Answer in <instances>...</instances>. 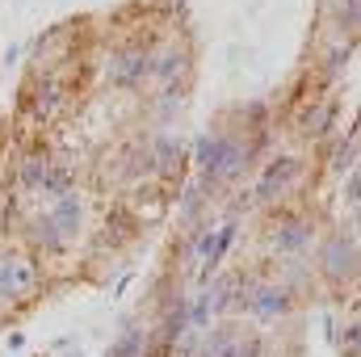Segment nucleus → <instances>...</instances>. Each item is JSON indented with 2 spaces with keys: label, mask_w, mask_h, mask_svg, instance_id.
<instances>
[{
  "label": "nucleus",
  "mask_w": 361,
  "mask_h": 357,
  "mask_svg": "<svg viewBox=\"0 0 361 357\" xmlns=\"http://www.w3.org/2000/svg\"><path fill=\"white\" fill-rule=\"evenodd\" d=\"M240 307L252 311L257 320H277V315H286V311L294 307V294H290V286H281V282H265V286H252V290L240 298Z\"/></svg>",
  "instance_id": "nucleus-5"
},
{
  "label": "nucleus",
  "mask_w": 361,
  "mask_h": 357,
  "mask_svg": "<svg viewBox=\"0 0 361 357\" xmlns=\"http://www.w3.org/2000/svg\"><path fill=\"white\" fill-rule=\"evenodd\" d=\"M34 290V265L25 257H0V298H21Z\"/></svg>",
  "instance_id": "nucleus-7"
},
{
  "label": "nucleus",
  "mask_w": 361,
  "mask_h": 357,
  "mask_svg": "<svg viewBox=\"0 0 361 357\" xmlns=\"http://www.w3.org/2000/svg\"><path fill=\"white\" fill-rule=\"evenodd\" d=\"M185 68V51H164L160 59H152V76H160V80H173V72H180Z\"/></svg>",
  "instance_id": "nucleus-14"
},
{
  "label": "nucleus",
  "mask_w": 361,
  "mask_h": 357,
  "mask_svg": "<svg viewBox=\"0 0 361 357\" xmlns=\"http://www.w3.org/2000/svg\"><path fill=\"white\" fill-rule=\"evenodd\" d=\"M152 160H156V169H160V173H173V169H177V160H180V143L173 139V135H160V139H156Z\"/></svg>",
  "instance_id": "nucleus-11"
},
{
  "label": "nucleus",
  "mask_w": 361,
  "mask_h": 357,
  "mask_svg": "<svg viewBox=\"0 0 361 357\" xmlns=\"http://www.w3.org/2000/svg\"><path fill=\"white\" fill-rule=\"evenodd\" d=\"M307 244H311V223L307 219H286L277 227V236H273V248L286 253V257H298Z\"/></svg>",
  "instance_id": "nucleus-8"
},
{
  "label": "nucleus",
  "mask_w": 361,
  "mask_h": 357,
  "mask_svg": "<svg viewBox=\"0 0 361 357\" xmlns=\"http://www.w3.org/2000/svg\"><path fill=\"white\" fill-rule=\"evenodd\" d=\"M105 76H109V85H118V89L143 85V80L152 76V51H143V47H122V51H114L109 63H105Z\"/></svg>",
  "instance_id": "nucleus-4"
},
{
  "label": "nucleus",
  "mask_w": 361,
  "mask_h": 357,
  "mask_svg": "<svg viewBox=\"0 0 361 357\" xmlns=\"http://www.w3.org/2000/svg\"><path fill=\"white\" fill-rule=\"evenodd\" d=\"M319 273L336 286L357 277V236L353 231H332L319 244Z\"/></svg>",
  "instance_id": "nucleus-2"
},
{
  "label": "nucleus",
  "mask_w": 361,
  "mask_h": 357,
  "mask_svg": "<svg viewBox=\"0 0 361 357\" xmlns=\"http://www.w3.org/2000/svg\"><path fill=\"white\" fill-rule=\"evenodd\" d=\"M357 13H361V0H345L341 4V25L345 30H357Z\"/></svg>",
  "instance_id": "nucleus-17"
},
{
  "label": "nucleus",
  "mask_w": 361,
  "mask_h": 357,
  "mask_svg": "<svg viewBox=\"0 0 361 357\" xmlns=\"http://www.w3.org/2000/svg\"><path fill=\"white\" fill-rule=\"evenodd\" d=\"M298 173H302V160L298 156H277V160H269L261 181H257V202H277L298 181Z\"/></svg>",
  "instance_id": "nucleus-6"
},
{
  "label": "nucleus",
  "mask_w": 361,
  "mask_h": 357,
  "mask_svg": "<svg viewBox=\"0 0 361 357\" xmlns=\"http://www.w3.org/2000/svg\"><path fill=\"white\" fill-rule=\"evenodd\" d=\"M34 244H42V248H63L68 240L59 236V227L51 223V214H42V219H34Z\"/></svg>",
  "instance_id": "nucleus-13"
},
{
  "label": "nucleus",
  "mask_w": 361,
  "mask_h": 357,
  "mask_svg": "<svg viewBox=\"0 0 361 357\" xmlns=\"http://www.w3.org/2000/svg\"><path fill=\"white\" fill-rule=\"evenodd\" d=\"M257 349H261L257 332H248L244 324H219L206 332L202 357H257Z\"/></svg>",
  "instance_id": "nucleus-3"
},
{
  "label": "nucleus",
  "mask_w": 361,
  "mask_h": 357,
  "mask_svg": "<svg viewBox=\"0 0 361 357\" xmlns=\"http://www.w3.org/2000/svg\"><path fill=\"white\" fill-rule=\"evenodd\" d=\"M248 164H252V152H248V143L240 135H231V131L202 135V143H197V169H202L206 189L223 185V181H240Z\"/></svg>",
  "instance_id": "nucleus-1"
},
{
  "label": "nucleus",
  "mask_w": 361,
  "mask_h": 357,
  "mask_svg": "<svg viewBox=\"0 0 361 357\" xmlns=\"http://www.w3.org/2000/svg\"><path fill=\"white\" fill-rule=\"evenodd\" d=\"M80 219H85V206H80V198H76V193H63V198L55 202V210H51V223L59 227V236H63V240L80 236Z\"/></svg>",
  "instance_id": "nucleus-9"
},
{
  "label": "nucleus",
  "mask_w": 361,
  "mask_h": 357,
  "mask_svg": "<svg viewBox=\"0 0 361 357\" xmlns=\"http://www.w3.org/2000/svg\"><path fill=\"white\" fill-rule=\"evenodd\" d=\"M42 173H47V160H42V156H30V160H25V169H21L25 189H38V185H42Z\"/></svg>",
  "instance_id": "nucleus-16"
},
{
  "label": "nucleus",
  "mask_w": 361,
  "mask_h": 357,
  "mask_svg": "<svg viewBox=\"0 0 361 357\" xmlns=\"http://www.w3.org/2000/svg\"><path fill=\"white\" fill-rule=\"evenodd\" d=\"M332 118H336V105H315V109L302 114V131L315 139V135H324V131L332 126Z\"/></svg>",
  "instance_id": "nucleus-12"
},
{
  "label": "nucleus",
  "mask_w": 361,
  "mask_h": 357,
  "mask_svg": "<svg viewBox=\"0 0 361 357\" xmlns=\"http://www.w3.org/2000/svg\"><path fill=\"white\" fill-rule=\"evenodd\" d=\"M143 349H147V332H143V328H126V332L109 345L105 357H143Z\"/></svg>",
  "instance_id": "nucleus-10"
},
{
  "label": "nucleus",
  "mask_w": 361,
  "mask_h": 357,
  "mask_svg": "<svg viewBox=\"0 0 361 357\" xmlns=\"http://www.w3.org/2000/svg\"><path fill=\"white\" fill-rule=\"evenodd\" d=\"M353 164H357V135H349V143H341V147H336L332 169H336V173H345V169L353 173Z\"/></svg>",
  "instance_id": "nucleus-15"
}]
</instances>
